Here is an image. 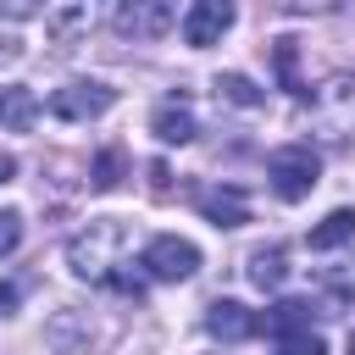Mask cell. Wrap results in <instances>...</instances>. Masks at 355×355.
<instances>
[{"mask_svg":"<svg viewBox=\"0 0 355 355\" xmlns=\"http://www.w3.org/2000/svg\"><path fill=\"white\" fill-rule=\"evenodd\" d=\"M33 122H39V94L22 89V83H6V89H0V128L28 133Z\"/></svg>","mask_w":355,"mask_h":355,"instance_id":"cell-10","label":"cell"},{"mask_svg":"<svg viewBox=\"0 0 355 355\" xmlns=\"http://www.w3.org/2000/svg\"><path fill=\"white\" fill-rule=\"evenodd\" d=\"M139 266H144V277H155V283H189V277L200 272V250H194L189 239H178V233H155V239L139 250Z\"/></svg>","mask_w":355,"mask_h":355,"instance_id":"cell-4","label":"cell"},{"mask_svg":"<svg viewBox=\"0 0 355 355\" xmlns=\"http://www.w3.org/2000/svg\"><path fill=\"white\" fill-rule=\"evenodd\" d=\"M227 28H233V6H227V0H194V6L183 11V44H194V50L216 44Z\"/></svg>","mask_w":355,"mask_h":355,"instance_id":"cell-6","label":"cell"},{"mask_svg":"<svg viewBox=\"0 0 355 355\" xmlns=\"http://www.w3.org/2000/svg\"><path fill=\"white\" fill-rule=\"evenodd\" d=\"M11 172H17V161H11V155H0V183H11Z\"/></svg>","mask_w":355,"mask_h":355,"instance_id":"cell-22","label":"cell"},{"mask_svg":"<svg viewBox=\"0 0 355 355\" xmlns=\"http://www.w3.org/2000/svg\"><path fill=\"white\" fill-rule=\"evenodd\" d=\"M266 178H272V194H277V200H305V194L322 183V155H316L305 139L277 144V150L266 155Z\"/></svg>","mask_w":355,"mask_h":355,"instance_id":"cell-2","label":"cell"},{"mask_svg":"<svg viewBox=\"0 0 355 355\" xmlns=\"http://www.w3.org/2000/svg\"><path fill=\"white\" fill-rule=\"evenodd\" d=\"M178 22V11L166 6V0H133V6H116V33H128V39H155V33H166Z\"/></svg>","mask_w":355,"mask_h":355,"instance_id":"cell-7","label":"cell"},{"mask_svg":"<svg viewBox=\"0 0 355 355\" xmlns=\"http://www.w3.org/2000/svg\"><path fill=\"white\" fill-rule=\"evenodd\" d=\"M277 355H327V344H322V333H288V338H277Z\"/></svg>","mask_w":355,"mask_h":355,"instance_id":"cell-16","label":"cell"},{"mask_svg":"<svg viewBox=\"0 0 355 355\" xmlns=\"http://www.w3.org/2000/svg\"><path fill=\"white\" fill-rule=\"evenodd\" d=\"M33 11H39V6H22V0H6V6H0V17H33Z\"/></svg>","mask_w":355,"mask_h":355,"instance_id":"cell-20","label":"cell"},{"mask_svg":"<svg viewBox=\"0 0 355 355\" xmlns=\"http://www.w3.org/2000/svg\"><path fill=\"white\" fill-rule=\"evenodd\" d=\"M205 327H211L222 344H244V338L261 333V311H250V305H239V300H216V305L205 311Z\"/></svg>","mask_w":355,"mask_h":355,"instance_id":"cell-8","label":"cell"},{"mask_svg":"<svg viewBox=\"0 0 355 355\" xmlns=\"http://www.w3.org/2000/svg\"><path fill=\"white\" fill-rule=\"evenodd\" d=\"M338 283H344V288H355V261H349V266L338 272Z\"/></svg>","mask_w":355,"mask_h":355,"instance_id":"cell-23","label":"cell"},{"mask_svg":"<svg viewBox=\"0 0 355 355\" xmlns=\"http://www.w3.org/2000/svg\"><path fill=\"white\" fill-rule=\"evenodd\" d=\"M150 128H155L161 144H189V139H194V111H189L183 100H161L155 116H150Z\"/></svg>","mask_w":355,"mask_h":355,"instance_id":"cell-11","label":"cell"},{"mask_svg":"<svg viewBox=\"0 0 355 355\" xmlns=\"http://www.w3.org/2000/svg\"><path fill=\"white\" fill-rule=\"evenodd\" d=\"M122 183V150H105L94 161V189H116Z\"/></svg>","mask_w":355,"mask_h":355,"instance_id":"cell-17","label":"cell"},{"mask_svg":"<svg viewBox=\"0 0 355 355\" xmlns=\"http://www.w3.org/2000/svg\"><path fill=\"white\" fill-rule=\"evenodd\" d=\"M311 122L322 128V139L355 144V78H349V72L327 78V83L311 94Z\"/></svg>","mask_w":355,"mask_h":355,"instance_id":"cell-3","label":"cell"},{"mask_svg":"<svg viewBox=\"0 0 355 355\" xmlns=\"http://www.w3.org/2000/svg\"><path fill=\"white\" fill-rule=\"evenodd\" d=\"M261 327H266L272 338H288V333H311V305H305V300H283V305H272V311L261 316Z\"/></svg>","mask_w":355,"mask_h":355,"instance_id":"cell-12","label":"cell"},{"mask_svg":"<svg viewBox=\"0 0 355 355\" xmlns=\"http://www.w3.org/2000/svg\"><path fill=\"white\" fill-rule=\"evenodd\" d=\"M200 211H205V222H216V227H239V222H250V200H244L233 183H211V189H200Z\"/></svg>","mask_w":355,"mask_h":355,"instance_id":"cell-9","label":"cell"},{"mask_svg":"<svg viewBox=\"0 0 355 355\" xmlns=\"http://www.w3.org/2000/svg\"><path fill=\"white\" fill-rule=\"evenodd\" d=\"M349 239H355V211H349V205L327 211V216L311 227V250H338V244H349Z\"/></svg>","mask_w":355,"mask_h":355,"instance_id":"cell-13","label":"cell"},{"mask_svg":"<svg viewBox=\"0 0 355 355\" xmlns=\"http://www.w3.org/2000/svg\"><path fill=\"white\" fill-rule=\"evenodd\" d=\"M22 244V211H0V255H11Z\"/></svg>","mask_w":355,"mask_h":355,"instance_id":"cell-19","label":"cell"},{"mask_svg":"<svg viewBox=\"0 0 355 355\" xmlns=\"http://www.w3.org/2000/svg\"><path fill=\"white\" fill-rule=\"evenodd\" d=\"M111 105H116V89H105V83H94V78L61 83V89L50 94V111H55L61 122H94V116H105Z\"/></svg>","mask_w":355,"mask_h":355,"instance_id":"cell-5","label":"cell"},{"mask_svg":"<svg viewBox=\"0 0 355 355\" xmlns=\"http://www.w3.org/2000/svg\"><path fill=\"white\" fill-rule=\"evenodd\" d=\"M67 266L89 283H111V288H128L139 294V272H122L128 266V227L116 216H100L89 222L72 244H67Z\"/></svg>","mask_w":355,"mask_h":355,"instance_id":"cell-1","label":"cell"},{"mask_svg":"<svg viewBox=\"0 0 355 355\" xmlns=\"http://www.w3.org/2000/svg\"><path fill=\"white\" fill-rule=\"evenodd\" d=\"M349 355H355V338H349Z\"/></svg>","mask_w":355,"mask_h":355,"instance_id":"cell-24","label":"cell"},{"mask_svg":"<svg viewBox=\"0 0 355 355\" xmlns=\"http://www.w3.org/2000/svg\"><path fill=\"white\" fill-rule=\"evenodd\" d=\"M283 244H261V250H250V266H244V277L255 283V288H277L283 283Z\"/></svg>","mask_w":355,"mask_h":355,"instance_id":"cell-14","label":"cell"},{"mask_svg":"<svg viewBox=\"0 0 355 355\" xmlns=\"http://www.w3.org/2000/svg\"><path fill=\"white\" fill-rule=\"evenodd\" d=\"M11 311H17V288H11V283H0V316H11Z\"/></svg>","mask_w":355,"mask_h":355,"instance_id":"cell-21","label":"cell"},{"mask_svg":"<svg viewBox=\"0 0 355 355\" xmlns=\"http://www.w3.org/2000/svg\"><path fill=\"white\" fill-rule=\"evenodd\" d=\"M277 72H283V89L305 94V83H300V72H294V39H277Z\"/></svg>","mask_w":355,"mask_h":355,"instance_id":"cell-18","label":"cell"},{"mask_svg":"<svg viewBox=\"0 0 355 355\" xmlns=\"http://www.w3.org/2000/svg\"><path fill=\"white\" fill-rule=\"evenodd\" d=\"M216 94H222V100H233V105H261V100H266L244 72H222V78H216Z\"/></svg>","mask_w":355,"mask_h":355,"instance_id":"cell-15","label":"cell"}]
</instances>
